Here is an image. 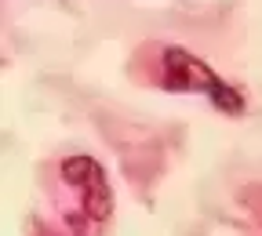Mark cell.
Instances as JSON below:
<instances>
[{
  "instance_id": "6da1fadb",
  "label": "cell",
  "mask_w": 262,
  "mask_h": 236,
  "mask_svg": "<svg viewBox=\"0 0 262 236\" xmlns=\"http://www.w3.org/2000/svg\"><path fill=\"white\" fill-rule=\"evenodd\" d=\"M160 84L168 91H196L211 98V102L222 113H241L244 109V98L237 87H229L208 62H201L196 55L182 51V48H168L160 58Z\"/></svg>"
},
{
  "instance_id": "7a4b0ae2",
  "label": "cell",
  "mask_w": 262,
  "mask_h": 236,
  "mask_svg": "<svg viewBox=\"0 0 262 236\" xmlns=\"http://www.w3.org/2000/svg\"><path fill=\"white\" fill-rule=\"evenodd\" d=\"M58 171H62V182L77 196L73 211H66V222H70L80 236L88 229H95V225H102L110 218V204H113L102 167L95 160H88V156H73V160H66Z\"/></svg>"
}]
</instances>
